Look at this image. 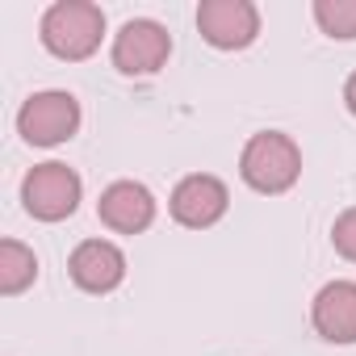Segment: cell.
<instances>
[{
  "instance_id": "obj_10",
  "label": "cell",
  "mask_w": 356,
  "mask_h": 356,
  "mask_svg": "<svg viewBox=\"0 0 356 356\" xmlns=\"http://www.w3.org/2000/svg\"><path fill=\"white\" fill-rule=\"evenodd\" d=\"M310 323L327 343H356V281H327L310 302Z\"/></svg>"
},
{
  "instance_id": "obj_4",
  "label": "cell",
  "mask_w": 356,
  "mask_h": 356,
  "mask_svg": "<svg viewBox=\"0 0 356 356\" xmlns=\"http://www.w3.org/2000/svg\"><path fill=\"white\" fill-rule=\"evenodd\" d=\"M76 130H80V101L63 88L34 92L17 109V134L30 147H63L67 138H76Z\"/></svg>"
},
{
  "instance_id": "obj_11",
  "label": "cell",
  "mask_w": 356,
  "mask_h": 356,
  "mask_svg": "<svg viewBox=\"0 0 356 356\" xmlns=\"http://www.w3.org/2000/svg\"><path fill=\"white\" fill-rule=\"evenodd\" d=\"M38 281V256L22 239H0V293L17 298Z\"/></svg>"
},
{
  "instance_id": "obj_5",
  "label": "cell",
  "mask_w": 356,
  "mask_h": 356,
  "mask_svg": "<svg viewBox=\"0 0 356 356\" xmlns=\"http://www.w3.org/2000/svg\"><path fill=\"white\" fill-rule=\"evenodd\" d=\"M231 210V189L218 181L214 172H189L176 181L172 197H168V214L176 227L185 231H210L227 218Z\"/></svg>"
},
{
  "instance_id": "obj_8",
  "label": "cell",
  "mask_w": 356,
  "mask_h": 356,
  "mask_svg": "<svg viewBox=\"0 0 356 356\" xmlns=\"http://www.w3.org/2000/svg\"><path fill=\"white\" fill-rule=\"evenodd\" d=\"M67 277L84 293H113L126 281V252L109 239H80L67 256Z\"/></svg>"
},
{
  "instance_id": "obj_1",
  "label": "cell",
  "mask_w": 356,
  "mask_h": 356,
  "mask_svg": "<svg viewBox=\"0 0 356 356\" xmlns=\"http://www.w3.org/2000/svg\"><path fill=\"white\" fill-rule=\"evenodd\" d=\"M239 176L260 197H281L302 181V147L285 130H260L239 151Z\"/></svg>"
},
{
  "instance_id": "obj_12",
  "label": "cell",
  "mask_w": 356,
  "mask_h": 356,
  "mask_svg": "<svg viewBox=\"0 0 356 356\" xmlns=\"http://www.w3.org/2000/svg\"><path fill=\"white\" fill-rule=\"evenodd\" d=\"M310 13H314V26L331 42H352L356 38V0H314Z\"/></svg>"
},
{
  "instance_id": "obj_7",
  "label": "cell",
  "mask_w": 356,
  "mask_h": 356,
  "mask_svg": "<svg viewBox=\"0 0 356 356\" xmlns=\"http://www.w3.org/2000/svg\"><path fill=\"white\" fill-rule=\"evenodd\" d=\"M197 30L214 51H248L260 38V9L252 0H202Z\"/></svg>"
},
{
  "instance_id": "obj_13",
  "label": "cell",
  "mask_w": 356,
  "mask_h": 356,
  "mask_svg": "<svg viewBox=\"0 0 356 356\" xmlns=\"http://www.w3.org/2000/svg\"><path fill=\"white\" fill-rule=\"evenodd\" d=\"M331 248H335V256H343L348 264H356V206H348L343 214H335V222H331Z\"/></svg>"
},
{
  "instance_id": "obj_14",
  "label": "cell",
  "mask_w": 356,
  "mask_h": 356,
  "mask_svg": "<svg viewBox=\"0 0 356 356\" xmlns=\"http://www.w3.org/2000/svg\"><path fill=\"white\" fill-rule=\"evenodd\" d=\"M343 105H348V113L356 118V72L343 80Z\"/></svg>"
},
{
  "instance_id": "obj_6",
  "label": "cell",
  "mask_w": 356,
  "mask_h": 356,
  "mask_svg": "<svg viewBox=\"0 0 356 356\" xmlns=\"http://www.w3.org/2000/svg\"><path fill=\"white\" fill-rule=\"evenodd\" d=\"M168 55H172V34L159 22H151V17H130L113 34V51H109L113 67L122 76H130V80L155 76L168 63Z\"/></svg>"
},
{
  "instance_id": "obj_2",
  "label": "cell",
  "mask_w": 356,
  "mask_h": 356,
  "mask_svg": "<svg viewBox=\"0 0 356 356\" xmlns=\"http://www.w3.org/2000/svg\"><path fill=\"white\" fill-rule=\"evenodd\" d=\"M38 38L63 63L92 59L105 38V9L92 0H55L38 22Z\"/></svg>"
},
{
  "instance_id": "obj_3",
  "label": "cell",
  "mask_w": 356,
  "mask_h": 356,
  "mask_svg": "<svg viewBox=\"0 0 356 356\" xmlns=\"http://www.w3.org/2000/svg\"><path fill=\"white\" fill-rule=\"evenodd\" d=\"M80 197H84V181L80 172L59 163V159H47V163H34L22 181V206L30 218L38 222H63L80 210Z\"/></svg>"
},
{
  "instance_id": "obj_9",
  "label": "cell",
  "mask_w": 356,
  "mask_h": 356,
  "mask_svg": "<svg viewBox=\"0 0 356 356\" xmlns=\"http://www.w3.org/2000/svg\"><path fill=\"white\" fill-rule=\"evenodd\" d=\"M97 218L113 231V235H143L155 222V197L147 185L138 181H113L101 189L97 202Z\"/></svg>"
}]
</instances>
